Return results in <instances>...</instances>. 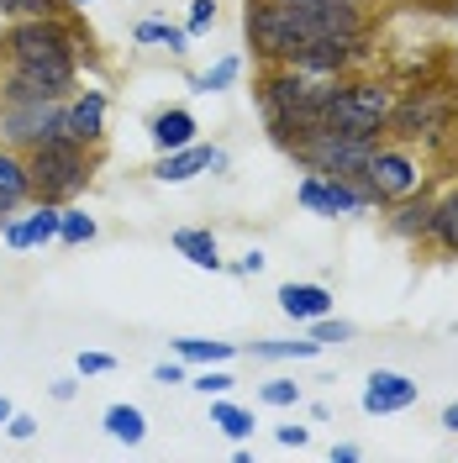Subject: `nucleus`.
<instances>
[{
  "mask_svg": "<svg viewBox=\"0 0 458 463\" xmlns=\"http://www.w3.org/2000/svg\"><path fill=\"white\" fill-rule=\"evenodd\" d=\"M358 32H369L364 5H343V0H321V5L248 0L243 5V37L263 63H285L295 48H306L316 37H358Z\"/></svg>",
  "mask_w": 458,
  "mask_h": 463,
  "instance_id": "obj_1",
  "label": "nucleus"
},
{
  "mask_svg": "<svg viewBox=\"0 0 458 463\" xmlns=\"http://www.w3.org/2000/svg\"><path fill=\"white\" fill-rule=\"evenodd\" d=\"M396 111V90L369 74H343L332 80V95L321 106V127L327 132H348V137H385Z\"/></svg>",
  "mask_w": 458,
  "mask_h": 463,
  "instance_id": "obj_2",
  "label": "nucleus"
},
{
  "mask_svg": "<svg viewBox=\"0 0 458 463\" xmlns=\"http://www.w3.org/2000/svg\"><path fill=\"white\" fill-rule=\"evenodd\" d=\"M95 153L74 137H48V143L27 147V174H32V201L69 205L74 195H85L95 179Z\"/></svg>",
  "mask_w": 458,
  "mask_h": 463,
  "instance_id": "obj_3",
  "label": "nucleus"
},
{
  "mask_svg": "<svg viewBox=\"0 0 458 463\" xmlns=\"http://www.w3.org/2000/svg\"><path fill=\"white\" fill-rule=\"evenodd\" d=\"M379 137H348V132H311L301 137L295 147H285L290 158L301 164L306 174H327V179H348L369 195V164Z\"/></svg>",
  "mask_w": 458,
  "mask_h": 463,
  "instance_id": "obj_4",
  "label": "nucleus"
},
{
  "mask_svg": "<svg viewBox=\"0 0 458 463\" xmlns=\"http://www.w3.org/2000/svg\"><path fill=\"white\" fill-rule=\"evenodd\" d=\"M0 48L11 63H43V58H74L80 63V48H90V32H80V22H69V16H22L5 32Z\"/></svg>",
  "mask_w": 458,
  "mask_h": 463,
  "instance_id": "obj_5",
  "label": "nucleus"
},
{
  "mask_svg": "<svg viewBox=\"0 0 458 463\" xmlns=\"http://www.w3.org/2000/svg\"><path fill=\"white\" fill-rule=\"evenodd\" d=\"M458 116V95L453 85H416L406 100H396V111H390V127L385 132H396L406 143H422V137H443L448 127H453Z\"/></svg>",
  "mask_w": 458,
  "mask_h": 463,
  "instance_id": "obj_6",
  "label": "nucleus"
},
{
  "mask_svg": "<svg viewBox=\"0 0 458 463\" xmlns=\"http://www.w3.org/2000/svg\"><path fill=\"white\" fill-rule=\"evenodd\" d=\"M80 80L74 58H43V63H11V74L0 80V100H69Z\"/></svg>",
  "mask_w": 458,
  "mask_h": 463,
  "instance_id": "obj_7",
  "label": "nucleus"
},
{
  "mask_svg": "<svg viewBox=\"0 0 458 463\" xmlns=\"http://www.w3.org/2000/svg\"><path fill=\"white\" fill-rule=\"evenodd\" d=\"M374 58V37L369 32H358V37H316L306 48H295L285 58L290 69H301V74H321V80H343L353 69H364Z\"/></svg>",
  "mask_w": 458,
  "mask_h": 463,
  "instance_id": "obj_8",
  "label": "nucleus"
},
{
  "mask_svg": "<svg viewBox=\"0 0 458 463\" xmlns=\"http://www.w3.org/2000/svg\"><path fill=\"white\" fill-rule=\"evenodd\" d=\"M48 137H63V100H0V143L27 153Z\"/></svg>",
  "mask_w": 458,
  "mask_h": 463,
  "instance_id": "obj_9",
  "label": "nucleus"
},
{
  "mask_svg": "<svg viewBox=\"0 0 458 463\" xmlns=\"http://www.w3.org/2000/svg\"><path fill=\"white\" fill-rule=\"evenodd\" d=\"M422 164L406 153V147H374V164H369V201L374 205H396L406 195H416L422 190Z\"/></svg>",
  "mask_w": 458,
  "mask_h": 463,
  "instance_id": "obj_10",
  "label": "nucleus"
},
{
  "mask_svg": "<svg viewBox=\"0 0 458 463\" xmlns=\"http://www.w3.org/2000/svg\"><path fill=\"white\" fill-rule=\"evenodd\" d=\"M295 201L306 205L311 216H327V222H343V216H364V211H374V201L358 190V184H348V179H327V174H306V179L295 184Z\"/></svg>",
  "mask_w": 458,
  "mask_h": 463,
  "instance_id": "obj_11",
  "label": "nucleus"
},
{
  "mask_svg": "<svg viewBox=\"0 0 458 463\" xmlns=\"http://www.w3.org/2000/svg\"><path fill=\"white\" fill-rule=\"evenodd\" d=\"M153 179L158 184H190L196 174H227V153L222 147H211V143H185V147H174V153H158L153 158Z\"/></svg>",
  "mask_w": 458,
  "mask_h": 463,
  "instance_id": "obj_12",
  "label": "nucleus"
},
{
  "mask_svg": "<svg viewBox=\"0 0 458 463\" xmlns=\"http://www.w3.org/2000/svg\"><path fill=\"white\" fill-rule=\"evenodd\" d=\"M416 401H422V384L401 369H374L364 379V395H358V405L369 416H396V411H411Z\"/></svg>",
  "mask_w": 458,
  "mask_h": 463,
  "instance_id": "obj_13",
  "label": "nucleus"
},
{
  "mask_svg": "<svg viewBox=\"0 0 458 463\" xmlns=\"http://www.w3.org/2000/svg\"><path fill=\"white\" fill-rule=\"evenodd\" d=\"M63 137H74L85 147L106 143V95L100 90H74L63 100Z\"/></svg>",
  "mask_w": 458,
  "mask_h": 463,
  "instance_id": "obj_14",
  "label": "nucleus"
},
{
  "mask_svg": "<svg viewBox=\"0 0 458 463\" xmlns=\"http://www.w3.org/2000/svg\"><path fill=\"white\" fill-rule=\"evenodd\" d=\"M274 300H280V311H285L290 321H301V326L316 321V317H327V311L338 306V300H332V289L316 285V279H290V285H280Z\"/></svg>",
  "mask_w": 458,
  "mask_h": 463,
  "instance_id": "obj_15",
  "label": "nucleus"
},
{
  "mask_svg": "<svg viewBox=\"0 0 458 463\" xmlns=\"http://www.w3.org/2000/svg\"><path fill=\"white\" fill-rule=\"evenodd\" d=\"M32 201V174H27V153L11 143H0V211H22Z\"/></svg>",
  "mask_w": 458,
  "mask_h": 463,
  "instance_id": "obj_16",
  "label": "nucleus"
},
{
  "mask_svg": "<svg viewBox=\"0 0 458 463\" xmlns=\"http://www.w3.org/2000/svg\"><path fill=\"white\" fill-rule=\"evenodd\" d=\"M148 137H153L158 153H174V147L201 137V121H196V111H185V106H164V111L148 121Z\"/></svg>",
  "mask_w": 458,
  "mask_h": 463,
  "instance_id": "obj_17",
  "label": "nucleus"
},
{
  "mask_svg": "<svg viewBox=\"0 0 458 463\" xmlns=\"http://www.w3.org/2000/svg\"><path fill=\"white\" fill-rule=\"evenodd\" d=\"M432 211H437V201L416 190V195H406V201H396L390 232H396V237H411V242H422V237H432Z\"/></svg>",
  "mask_w": 458,
  "mask_h": 463,
  "instance_id": "obj_18",
  "label": "nucleus"
},
{
  "mask_svg": "<svg viewBox=\"0 0 458 463\" xmlns=\"http://www.w3.org/2000/svg\"><path fill=\"white\" fill-rule=\"evenodd\" d=\"M174 248H179L185 259L196 263V269H205V274L227 269V259H222V248H216V237H211L205 227H179V232H174Z\"/></svg>",
  "mask_w": 458,
  "mask_h": 463,
  "instance_id": "obj_19",
  "label": "nucleus"
},
{
  "mask_svg": "<svg viewBox=\"0 0 458 463\" xmlns=\"http://www.w3.org/2000/svg\"><path fill=\"white\" fill-rule=\"evenodd\" d=\"M58 222H63V205L32 201V211L22 216V248H48V242H58Z\"/></svg>",
  "mask_w": 458,
  "mask_h": 463,
  "instance_id": "obj_20",
  "label": "nucleus"
},
{
  "mask_svg": "<svg viewBox=\"0 0 458 463\" xmlns=\"http://www.w3.org/2000/svg\"><path fill=\"white\" fill-rule=\"evenodd\" d=\"M100 427H106V437H111V442H127V448H138V442L148 437V416L138 411V405L116 401V405H106Z\"/></svg>",
  "mask_w": 458,
  "mask_h": 463,
  "instance_id": "obj_21",
  "label": "nucleus"
},
{
  "mask_svg": "<svg viewBox=\"0 0 458 463\" xmlns=\"http://www.w3.org/2000/svg\"><path fill=\"white\" fill-rule=\"evenodd\" d=\"M321 343L316 337H263V343H248V358L258 364H290V358H316Z\"/></svg>",
  "mask_w": 458,
  "mask_h": 463,
  "instance_id": "obj_22",
  "label": "nucleus"
},
{
  "mask_svg": "<svg viewBox=\"0 0 458 463\" xmlns=\"http://www.w3.org/2000/svg\"><path fill=\"white\" fill-rule=\"evenodd\" d=\"M169 353L205 369V364H232V358H237V343H216V337H174Z\"/></svg>",
  "mask_w": 458,
  "mask_h": 463,
  "instance_id": "obj_23",
  "label": "nucleus"
},
{
  "mask_svg": "<svg viewBox=\"0 0 458 463\" xmlns=\"http://www.w3.org/2000/svg\"><path fill=\"white\" fill-rule=\"evenodd\" d=\"M211 427H216V432H227L232 442H248V437H253V411H243V405H232L227 395H211Z\"/></svg>",
  "mask_w": 458,
  "mask_h": 463,
  "instance_id": "obj_24",
  "label": "nucleus"
},
{
  "mask_svg": "<svg viewBox=\"0 0 458 463\" xmlns=\"http://www.w3.org/2000/svg\"><path fill=\"white\" fill-rule=\"evenodd\" d=\"M132 37H138V43H158V48H169L174 58L190 53V32L174 27V22H164V16H143V22L132 27Z\"/></svg>",
  "mask_w": 458,
  "mask_h": 463,
  "instance_id": "obj_25",
  "label": "nucleus"
},
{
  "mask_svg": "<svg viewBox=\"0 0 458 463\" xmlns=\"http://www.w3.org/2000/svg\"><path fill=\"white\" fill-rule=\"evenodd\" d=\"M237 74H243V58L227 53V58H216V63H211L205 74H196L190 85H196V95H222V90L237 85Z\"/></svg>",
  "mask_w": 458,
  "mask_h": 463,
  "instance_id": "obj_26",
  "label": "nucleus"
},
{
  "mask_svg": "<svg viewBox=\"0 0 458 463\" xmlns=\"http://www.w3.org/2000/svg\"><path fill=\"white\" fill-rule=\"evenodd\" d=\"M95 216L90 211H80V205H63V222H58V242L63 248H85V242H95Z\"/></svg>",
  "mask_w": 458,
  "mask_h": 463,
  "instance_id": "obj_27",
  "label": "nucleus"
},
{
  "mask_svg": "<svg viewBox=\"0 0 458 463\" xmlns=\"http://www.w3.org/2000/svg\"><path fill=\"white\" fill-rule=\"evenodd\" d=\"M432 242L443 253H458V190L448 201H437V211H432Z\"/></svg>",
  "mask_w": 458,
  "mask_h": 463,
  "instance_id": "obj_28",
  "label": "nucleus"
},
{
  "mask_svg": "<svg viewBox=\"0 0 458 463\" xmlns=\"http://www.w3.org/2000/svg\"><path fill=\"white\" fill-rule=\"evenodd\" d=\"M306 326H311V337L321 347H327V343H348V337H353V321L332 317V311H327V317H316V321H306Z\"/></svg>",
  "mask_w": 458,
  "mask_h": 463,
  "instance_id": "obj_29",
  "label": "nucleus"
},
{
  "mask_svg": "<svg viewBox=\"0 0 458 463\" xmlns=\"http://www.w3.org/2000/svg\"><path fill=\"white\" fill-rule=\"evenodd\" d=\"M232 384H237V379L227 374V364H205L201 374L190 379V390H201V395H227Z\"/></svg>",
  "mask_w": 458,
  "mask_h": 463,
  "instance_id": "obj_30",
  "label": "nucleus"
},
{
  "mask_svg": "<svg viewBox=\"0 0 458 463\" xmlns=\"http://www.w3.org/2000/svg\"><path fill=\"white\" fill-rule=\"evenodd\" d=\"M258 401L274 405V411H285V405H301V384H295V379H269V384L258 390Z\"/></svg>",
  "mask_w": 458,
  "mask_h": 463,
  "instance_id": "obj_31",
  "label": "nucleus"
},
{
  "mask_svg": "<svg viewBox=\"0 0 458 463\" xmlns=\"http://www.w3.org/2000/svg\"><path fill=\"white\" fill-rule=\"evenodd\" d=\"M211 22H216V0H190V16H185V32H190V43H196V37H201Z\"/></svg>",
  "mask_w": 458,
  "mask_h": 463,
  "instance_id": "obj_32",
  "label": "nucleus"
},
{
  "mask_svg": "<svg viewBox=\"0 0 458 463\" xmlns=\"http://www.w3.org/2000/svg\"><path fill=\"white\" fill-rule=\"evenodd\" d=\"M80 374H85V379L116 374V358H111V353H95V347H90V353H80Z\"/></svg>",
  "mask_w": 458,
  "mask_h": 463,
  "instance_id": "obj_33",
  "label": "nucleus"
},
{
  "mask_svg": "<svg viewBox=\"0 0 458 463\" xmlns=\"http://www.w3.org/2000/svg\"><path fill=\"white\" fill-rule=\"evenodd\" d=\"M5 432H11V442H32V437H37V416H27V411H11Z\"/></svg>",
  "mask_w": 458,
  "mask_h": 463,
  "instance_id": "obj_34",
  "label": "nucleus"
},
{
  "mask_svg": "<svg viewBox=\"0 0 458 463\" xmlns=\"http://www.w3.org/2000/svg\"><path fill=\"white\" fill-rule=\"evenodd\" d=\"M263 269H269V259H263V253H258V248H248V253H243V259L232 263V274H237V279H253V274H263Z\"/></svg>",
  "mask_w": 458,
  "mask_h": 463,
  "instance_id": "obj_35",
  "label": "nucleus"
},
{
  "mask_svg": "<svg viewBox=\"0 0 458 463\" xmlns=\"http://www.w3.org/2000/svg\"><path fill=\"white\" fill-rule=\"evenodd\" d=\"M153 379H158V384H185V358H164V364H153Z\"/></svg>",
  "mask_w": 458,
  "mask_h": 463,
  "instance_id": "obj_36",
  "label": "nucleus"
},
{
  "mask_svg": "<svg viewBox=\"0 0 458 463\" xmlns=\"http://www.w3.org/2000/svg\"><path fill=\"white\" fill-rule=\"evenodd\" d=\"M274 442H280V448H306L311 432H306V427H295V421H285V427H274Z\"/></svg>",
  "mask_w": 458,
  "mask_h": 463,
  "instance_id": "obj_37",
  "label": "nucleus"
},
{
  "mask_svg": "<svg viewBox=\"0 0 458 463\" xmlns=\"http://www.w3.org/2000/svg\"><path fill=\"white\" fill-rule=\"evenodd\" d=\"M48 395H53V401H74V395H80V379H53V384H48Z\"/></svg>",
  "mask_w": 458,
  "mask_h": 463,
  "instance_id": "obj_38",
  "label": "nucleus"
},
{
  "mask_svg": "<svg viewBox=\"0 0 458 463\" xmlns=\"http://www.w3.org/2000/svg\"><path fill=\"white\" fill-rule=\"evenodd\" d=\"M364 453L353 448V442H332V463H358Z\"/></svg>",
  "mask_w": 458,
  "mask_h": 463,
  "instance_id": "obj_39",
  "label": "nucleus"
},
{
  "mask_svg": "<svg viewBox=\"0 0 458 463\" xmlns=\"http://www.w3.org/2000/svg\"><path fill=\"white\" fill-rule=\"evenodd\" d=\"M443 432H453V437H458V401H453V405H443Z\"/></svg>",
  "mask_w": 458,
  "mask_h": 463,
  "instance_id": "obj_40",
  "label": "nucleus"
},
{
  "mask_svg": "<svg viewBox=\"0 0 458 463\" xmlns=\"http://www.w3.org/2000/svg\"><path fill=\"white\" fill-rule=\"evenodd\" d=\"M11 411H16V405H11V401H5V395H0V427L11 421Z\"/></svg>",
  "mask_w": 458,
  "mask_h": 463,
  "instance_id": "obj_41",
  "label": "nucleus"
},
{
  "mask_svg": "<svg viewBox=\"0 0 458 463\" xmlns=\"http://www.w3.org/2000/svg\"><path fill=\"white\" fill-rule=\"evenodd\" d=\"M285 5H321V0H285ZM343 5H364V0H343Z\"/></svg>",
  "mask_w": 458,
  "mask_h": 463,
  "instance_id": "obj_42",
  "label": "nucleus"
},
{
  "mask_svg": "<svg viewBox=\"0 0 458 463\" xmlns=\"http://www.w3.org/2000/svg\"><path fill=\"white\" fill-rule=\"evenodd\" d=\"M69 5H95V0H69Z\"/></svg>",
  "mask_w": 458,
  "mask_h": 463,
  "instance_id": "obj_43",
  "label": "nucleus"
},
{
  "mask_svg": "<svg viewBox=\"0 0 458 463\" xmlns=\"http://www.w3.org/2000/svg\"><path fill=\"white\" fill-rule=\"evenodd\" d=\"M0 216H5V211H0Z\"/></svg>",
  "mask_w": 458,
  "mask_h": 463,
  "instance_id": "obj_44",
  "label": "nucleus"
}]
</instances>
